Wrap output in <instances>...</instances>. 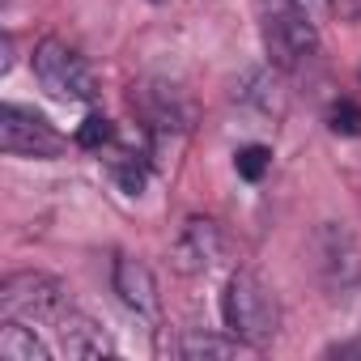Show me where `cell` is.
<instances>
[{
	"instance_id": "1",
	"label": "cell",
	"mask_w": 361,
	"mask_h": 361,
	"mask_svg": "<svg viewBox=\"0 0 361 361\" xmlns=\"http://www.w3.org/2000/svg\"><path fill=\"white\" fill-rule=\"evenodd\" d=\"M221 319H226V327H230L238 340H247L251 348L272 344L276 331H281L276 298H272L268 285H264L255 272H247V268H238V272L226 281V293H221Z\"/></svg>"
},
{
	"instance_id": "2",
	"label": "cell",
	"mask_w": 361,
	"mask_h": 361,
	"mask_svg": "<svg viewBox=\"0 0 361 361\" xmlns=\"http://www.w3.org/2000/svg\"><path fill=\"white\" fill-rule=\"evenodd\" d=\"M35 77L39 85L60 98V102H94L98 98V81H94V68L85 64L81 51H73L64 39H39L35 47Z\"/></svg>"
},
{
	"instance_id": "3",
	"label": "cell",
	"mask_w": 361,
	"mask_h": 361,
	"mask_svg": "<svg viewBox=\"0 0 361 361\" xmlns=\"http://www.w3.org/2000/svg\"><path fill=\"white\" fill-rule=\"evenodd\" d=\"M68 310V289L51 272H9L0 281V314L26 323H56Z\"/></svg>"
},
{
	"instance_id": "4",
	"label": "cell",
	"mask_w": 361,
	"mask_h": 361,
	"mask_svg": "<svg viewBox=\"0 0 361 361\" xmlns=\"http://www.w3.org/2000/svg\"><path fill=\"white\" fill-rule=\"evenodd\" d=\"M0 145H5L9 157H60L64 153V136L30 106H18V102H5L0 106Z\"/></svg>"
},
{
	"instance_id": "5",
	"label": "cell",
	"mask_w": 361,
	"mask_h": 361,
	"mask_svg": "<svg viewBox=\"0 0 361 361\" xmlns=\"http://www.w3.org/2000/svg\"><path fill=\"white\" fill-rule=\"evenodd\" d=\"M221 255H226V230L213 217H188L178 238L170 243V264L183 276H200V272L217 268Z\"/></svg>"
},
{
	"instance_id": "6",
	"label": "cell",
	"mask_w": 361,
	"mask_h": 361,
	"mask_svg": "<svg viewBox=\"0 0 361 361\" xmlns=\"http://www.w3.org/2000/svg\"><path fill=\"white\" fill-rule=\"evenodd\" d=\"M264 39H268V51L281 68H293V64H302L319 51V26L310 18H302L293 5H285L268 18Z\"/></svg>"
},
{
	"instance_id": "7",
	"label": "cell",
	"mask_w": 361,
	"mask_h": 361,
	"mask_svg": "<svg viewBox=\"0 0 361 361\" xmlns=\"http://www.w3.org/2000/svg\"><path fill=\"white\" fill-rule=\"evenodd\" d=\"M314 251H319V272H323V281L331 289H353L361 281V247L340 221H323L319 226Z\"/></svg>"
},
{
	"instance_id": "8",
	"label": "cell",
	"mask_w": 361,
	"mask_h": 361,
	"mask_svg": "<svg viewBox=\"0 0 361 361\" xmlns=\"http://www.w3.org/2000/svg\"><path fill=\"white\" fill-rule=\"evenodd\" d=\"M111 289L119 293V302L136 314V319H157V310H161V293H157V276H153V268L149 264H140V259H132V255H115V264H111Z\"/></svg>"
},
{
	"instance_id": "9",
	"label": "cell",
	"mask_w": 361,
	"mask_h": 361,
	"mask_svg": "<svg viewBox=\"0 0 361 361\" xmlns=\"http://www.w3.org/2000/svg\"><path fill=\"white\" fill-rule=\"evenodd\" d=\"M56 331H60V348L68 357H81V361H90V357H115V340L106 336V327L94 323L90 314L73 310V306L56 319Z\"/></svg>"
},
{
	"instance_id": "10",
	"label": "cell",
	"mask_w": 361,
	"mask_h": 361,
	"mask_svg": "<svg viewBox=\"0 0 361 361\" xmlns=\"http://www.w3.org/2000/svg\"><path fill=\"white\" fill-rule=\"evenodd\" d=\"M234 98L247 102V106H255L259 115H281L285 111V90H281V81H276L272 68H247L243 81L234 85Z\"/></svg>"
},
{
	"instance_id": "11",
	"label": "cell",
	"mask_w": 361,
	"mask_h": 361,
	"mask_svg": "<svg viewBox=\"0 0 361 361\" xmlns=\"http://www.w3.org/2000/svg\"><path fill=\"white\" fill-rule=\"evenodd\" d=\"M243 348H251V344L238 340L234 331L230 336H217V331H200V327L183 331V336H178V344H174V353L188 357V361H226V357H238Z\"/></svg>"
},
{
	"instance_id": "12",
	"label": "cell",
	"mask_w": 361,
	"mask_h": 361,
	"mask_svg": "<svg viewBox=\"0 0 361 361\" xmlns=\"http://www.w3.org/2000/svg\"><path fill=\"white\" fill-rule=\"evenodd\" d=\"M0 357L5 361H51V344L26 319H5L0 323Z\"/></svg>"
},
{
	"instance_id": "13",
	"label": "cell",
	"mask_w": 361,
	"mask_h": 361,
	"mask_svg": "<svg viewBox=\"0 0 361 361\" xmlns=\"http://www.w3.org/2000/svg\"><path fill=\"white\" fill-rule=\"evenodd\" d=\"M132 98H140V111H145L149 128H157V132L188 128V111H183V102H178L174 90L157 85V90H140V94H132Z\"/></svg>"
},
{
	"instance_id": "14",
	"label": "cell",
	"mask_w": 361,
	"mask_h": 361,
	"mask_svg": "<svg viewBox=\"0 0 361 361\" xmlns=\"http://www.w3.org/2000/svg\"><path fill=\"white\" fill-rule=\"evenodd\" d=\"M106 174H111V183H115L123 196H140L145 183H149V166H145V157L132 153V149H115V153L106 157Z\"/></svg>"
},
{
	"instance_id": "15",
	"label": "cell",
	"mask_w": 361,
	"mask_h": 361,
	"mask_svg": "<svg viewBox=\"0 0 361 361\" xmlns=\"http://www.w3.org/2000/svg\"><path fill=\"white\" fill-rule=\"evenodd\" d=\"M115 136H119V132H115V123H111L106 115H85L73 140H77L81 149H90V153H102V149H115Z\"/></svg>"
},
{
	"instance_id": "16",
	"label": "cell",
	"mask_w": 361,
	"mask_h": 361,
	"mask_svg": "<svg viewBox=\"0 0 361 361\" xmlns=\"http://www.w3.org/2000/svg\"><path fill=\"white\" fill-rule=\"evenodd\" d=\"M234 170H238V178H247V183H259V178L272 170V149L268 145H243L234 153Z\"/></svg>"
},
{
	"instance_id": "17",
	"label": "cell",
	"mask_w": 361,
	"mask_h": 361,
	"mask_svg": "<svg viewBox=\"0 0 361 361\" xmlns=\"http://www.w3.org/2000/svg\"><path fill=\"white\" fill-rule=\"evenodd\" d=\"M327 128H331L336 136H361V106H357L353 98L331 102V111H327Z\"/></svg>"
},
{
	"instance_id": "18",
	"label": "cell",
	"mask_w": 361,
	"mask_h": 361,
	"mask_svg": "<svg viewBox=\"0 0 361 361\" xmlns=\"http://www.w3.org/2000/svg\"><path fill=\"white\" fill-rule=\"evenodd\" d=\"M289 5H293L302 18H310V22L319 26V22L327 18V9H331V0H289Z\"/></svg>"
},
{
	"instance_id": "19",
	"label": "cell",
	"mask_w": 361,
	"mask_h": 361,
	"mask_svg": "<svg viewBox=\"0 0 361 361\" xmlns=\"http://www.w3.org/2000/svg\"><path fill=\"white\" fill-rule=\"evenodd\" d=\"M0 51H5V60H0V73H13V51H18V39H13V30H5V39H0Z\"/></svg>"
},
{
	"instance_id": "20",
	"label": "cell",
	"mask_w": 361,
	"mask_h": 361,
	"mask_svg": "<svg viewBox=\"0 0 361 361\" xmlns=\"http://www.w3.org/2000/svg\"><path fill=\"white\" fill-rule=\"evenodd\" d=\"M327 357H361V340H348V344H331Z\"/></svg>"
}]
</instances>
